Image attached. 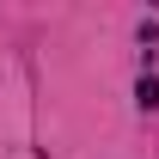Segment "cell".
Returning a JSON list of instances; mask_svg holds the SVG:
<instances>
[{"instance_id":"6da1fadb","label":"cell","mask_w":159,"mask_h":159,"mask_svg":"<svg viewBox=\"0 0 159 159\" xmlns=\"http://www.w3.org/2000/svg\"><path fill=\"white\" fill-rule=\"evenodd\" d=\"M135 98H141V110H159V74H141Z\"/></svg>"}]
</instances>
